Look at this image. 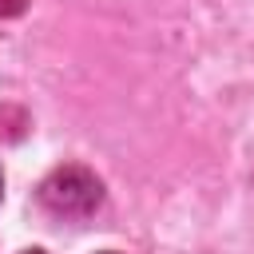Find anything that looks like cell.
<instances>
[{"instance_id":"6da1fadb","label":"cell","mask_w":254,"mask_h":254,"mask_svg":"<svg viewBox=\"0 0 254 254\" xmlns=\"http://www.w3.org/2000/svg\"><path fill=\"white\" fill-rule=\"evenodd\" d=\"M40 202L48 214L56 218H87L99 202H103V187L91 171L83 167H60L40 183Z\"/></svg>"},{"instance_id":"7a4b0ae2","label":"cell","mask_w":254,"mask_h":254,"mask_svg":"<svg viewBox=\"0 0 254 254\" xmlns=\"http://www.w3.org/2000/svg\"><path fill=\"white\" fill-rule=\"evenodd\" d=\"M28 8V0H0V16H20Z\"/></svg>"},{"instance_id":"3957f363","label":"cell","mask_w":254,"mask_h":254,"mask_svg":"<svg viewBox=\"0 0 254 254\" xmlns=\"http://www.w3.org/2000/svg\"><path fill=\"white\" fill-rule=\"evenodd\" d=\"M24 254H44V250H24Z\"/></svg>"}]
</instances>
